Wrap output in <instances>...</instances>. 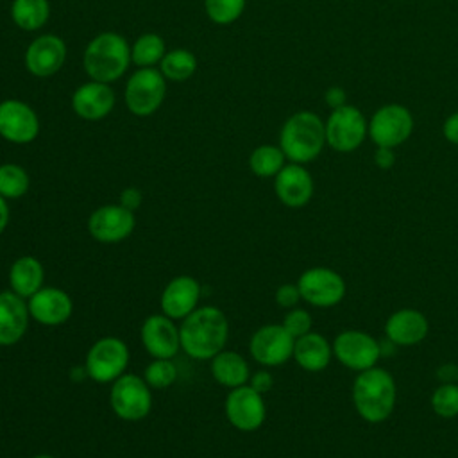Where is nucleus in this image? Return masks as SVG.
<instances>
[{
  "label": "nucleus",
  "instance_id": "1",
  "mask_svg": "<svg viewBox=\"0 0 458 458\" xmlns=\"http://www.w3.org/2000/svg\"><path fill=\"white\" fill-rule=\"evenodd\" d=\"M227 336V317L216 306L197 308L179 326L181 349L193 360H211L224 349Z\"/></svg>",
  "mask_w": 458,
  "mask_h": 458
},
{
  "label": "nucleus",
  "instance_id": "2",
  "mask_svg": "<svg viewBox=\"0 0 458 458\" xmlns=\"http://www.w3.org/2000/svg\"><path fill=\"white\" fill-rule=\"evenodd\" d=\"M131 63V45L122 34L113 30L97 34L82 54V66L88 77L106 84L118 81Z\"/></svg>",
  "mask_w": 458,
  "mask_h": 458
},
{
  "label": "nucleus",
  "instance_id": "3",
  "mask_svg": "<svg viewBox=\"0 0 458 458\" xmlns=\"http://www.w3.org/2000/svg\"><path fill=\"white\" fill-rule=\"evenodd\" d=\"M352 403L363 420L372 424L386 420L395 406V381L392 374L379 367L358 372L352 383Z\"/></svg>",
  "mask_w": 458,
  "mask_h": 458
},
{
  "label": "nucleus",
  "instance_id": "4",
  "mask_svg": "<svg viewBox=\"0 0 458 458\" xmlns=\"http://www.w3.org/2000/svg\"><path fill=\"white\" fill-rule=\"evenodd\" d=\"M326 145L324 122L313 111L293 113L279 131V147L290 163H310Z\"/></svg>",
  "mask_w": 458,
  "mask_h": 458
},
{
  "label": "nucleus",
  "instance_id": "5",
  "mask_svg": "<svg viewBox=\"0 0 458 458\" xmlns=\"http://www.w3.org/2000/svg\"><path fill=\"white\" fill-rule=\"evenodd\" d=\"M165 81L163 73L156 68H138L125 84L123 98L127 109L140 118L154 114L166 95Z\"/></svg>",
  "mask_w": 458,
  "mask_h": 458
},
{
  "label": "nucleus",
  "instance_id": "6",
  "mask_svg": "<svg viewBox=\"0 0 458 458\" xmlns=\"http://www.w3.org/2000/svg\"><path fill=\"white\" fill-rule=\"evenodd\" d=\"M109 403L118 419L127 422L141 420L152 408L150 386L136 374H122L111 383Z\"/></svg>",
  "mask_w": 458,
  "mask_h": 458
},
{
  "label": "nucleus",
  "instance_id": "7",
  "mask_svg": "<svg viewBox=\"0 0 458 458\" xmlns=\"http://www.w3.org/2000/svg\"><path fill=\"white\" fill-rule=\"evenodd\" d=\"M129 365V349L127 344L116 336L98 338L86 354L84 367L89 379L97 383H113Z\"/></svg>",
  "mask_w": 458,
  "mask_h": 458
},
{
  "label": "nucleus",
  "instance_id": "8",
  "mask_svg": "<svg viewBox=\"0 0 458 458\" xmlns=\"http://www.w3.org/2000/svg\"><path fill=\"white\" fill-rule=\"evenodd\" d=\"M324 129L326 143L336 152L356 150L369 134V123L363 113L349 104L333 109L324 122Z\"/></svg>",
  "mask_w": 458,
  "mask_h": 458
},
{
  "label": "nucleus",
  "instance_id": "9",
  "mask_svg": "<svg viewBox=\"0 0 458 458\" xmlns=\"http://www.w3.org/2000/svg\"><path fill=\"white\" fill-rule=\"evenodd\" d=\"M413 114L401 104L381 106L369 122V138L376 147L395 148L404 143L413 132Z\"/></svg>",
  "mask_w": 458,
  "mask_h": 458
},
{
  "label": "nucleus",
  "instance_id": "10",
  "mask_svg": "<svg viewBox=\"0 0 458 458\" xmlns=\"http://www.w3.org/2000/svg\"><path fill=\"white\" fill-rule=\"evenodd\" d=\"M297 286L301 299L317 308H331L338 304L345 295L344 277L326 267H313L304 270L297 279Z\"/></svg>",
  "mask_w": 458,
  "mask_h": 458
},
{
  "label": "nucleus",
  "instance_id": "11",
  "mask_svg": "<svg viewBox=\"0 0 458 458\" xmlns=\"http://www.w3.org/2000/svg\"><path fill=\"white\" fill-rule=\"evenodd\" d=\"M333 354L340 363L356 372L376 367L381 356V345L365 331H342L333 342Z\"/></svg>",
  "mask_w": 458,
  "mask_h": 458
},
{
  "label": "nucleus",
  "instance_id": "12",
  "mask_svg": "<svg viewBox=\"0 0 458 458\" xmlns=\"http://www.w3.org/2000/svg\"><path fill=\"white\" fill-rule=\"evenodd\" d=\"M225 417L229 424L240 431H256L267 417L263 395L249 383L231 388L225 397Z\"/></svg>",
  "mask_w": 458,
  "mask_h": 458
},
{
  "label": "nucleus",
  "instance_id": "13",
  "mask_svg": "<svg viewBox=\"0 0 458 458\" xmlns=\"http://www.w3.org/2000/svg\"><path fill=\"white\" fill-rule=\"evenodd\" d=\"M295 338L283 327V324L261 326L249 342L250 356L265 367H277L293 356Z\"/></svg>",
  "mask_w": 458,
  "mask_h": 458
},
{
  "label": "nucleus",
  "instance_id": "14",
  "mask_svg": "<svg viewBox=\"0 0 458 458\" xmlns=\"http://www.w3.org/2000/svg\"><path fill=\"white\" fill-rule=\"evenodd\" d=\"M134 211L118 204H106L97 208L88 218V233L100 243H118L134 231Z\"/></svg>",
  "mask_w": 458,
  "mask_h": 458
},
{
  "label": "nucleus",
  "instance_id": "15",
  "mask_svg": "<svg viewBox=\"0 0 458 458\" xmlns=\"http://www.w3.org/2000/svg\"><path fill=\"white\" fill-rule=\"evenodd\" d=\"M39 134V118L23 100L5 98L0 102V136L16 145L30 143Z\"/></svg>",
  "mask_w": 458,
  "mask_h": 458
},
{
  "label": "nucleus",
  "instance_id": "16",
  "mask_svg": "<svg viewBox=\"0 0 458 458\" xmlns=\"http://www.w3.org/2000/svg\"><path fill=\"white\" fill-rule=\"evenodd\" d=\"M66 61V45L55 34L34 38L25 50V68L30 75L47 79L55 75Z\"/></svg>",
  "mask_w": 458,
  "mask_h": 458
},
{
  "label": "nucleus",
  "instance_id": "17",
  "mask_svg": "<svg viewBox=\"0 0 458 458\" xmlns=\"http://www.w3.org/2000/svg\"><path fill=\"white\" fill-rule=\"evenodd\" d=\"M30 318L41 326H61L73 311L72 297L57 286H43L32 297L27 299Z\"/></svg>",
  "mask_w": 458,
  "mask_h": 458
},
{
  "label": "nucleus",
  "instance_id": "18",
  "mask_svg": "<svg viewBox=\"0 0 458 458\" xmlns=\"http://www.w3.org/2000/svg\"><path fill=\"white\" fill-rule=\"evenodd\" d=\"M141 344L152 358L172 360L181 349L179 327L163 313L150 315L141 324Z\"/></svg>",
  "mask_w": 458,
  "mask_h": 458
},
{
  "label": "nucleus",
  "instance_id": "19",
  "mask_svg": "<svg viewBox=\"0 0 458 458\" xmlns=\"http://www.w3.org/2000/svg\"><path fill=\"white\" fill-rule=\"evenodd\" d=\"M116 97L109 84L88 81L81 84L72 95L73 113L86 122H98L106 118L114 107Z\"/></svg>",
  "mask_w": 458,
  "mask_h": 458
},
{
  "label": "nucleus",
  "instance_id": "20",
  "mask_svg": "<svg viewBox=\"0 0 458 458\" xmlns=\"http://www.w3.org/2000/svg\"><path fill=\"white\" fill-rule=\"evenodd\" d=\"M200 297V284L191 276H175L165 286L159 306L163 315L172 320H182L197 310Z\"/></svg>",
  "mask_w": 458,
  "mask_h": 458
},
{
  "label": "nucleus",
  "instance_id": "21",
  "mask_svg": "<svg viewBox=\"0 0 458 458\" xmlns=\"http://www.w3.org/2000/svg\"><path fill=\"white\" fill-rule=\"evenodd\" d=\"M274 190L286 208H302L311 200L315 184L311 174L302 165L290 163L274 177Z\"/></svg>",
  "mask_w": 458,
  "mask_h": 458
},
{
  "label": "nucleus",
  "instance_id": "22",
  "mask_svg": "<svg viewBox=\"0 0 458 458\" xmlns=\"http://www.w3.org/2000/svg\"><path fill=\"white\" fill-rule=\"evenodd\" d=\"M29 306L14 292H0V345L18 344L29 326Z\"/></svg>",
  "mask_w": 458,
  "mask_h": 458
},
{
  "label": "nucleus",
  "instance_id": "23",
  "mask_svg": "<svg viewBox=\"0 0 458 458\" xmlns=\"http://www.w3.org/2000/svg\"><path fill=\"white\" fill-rule=\"evenodd\" d=\"M428 331V318L411 308L394 311L385 324L386 338L397 345H415L426 338Z\"/></svg>",
  "mask_w": 458,
  "mask_h": 458
},
{
  "label": "nucleus",
  "instance_id": "24",
  "mask_svg": "<svg viewBox=\"0 0 458 458\" xmlns=\"http://www.w3.org/2000/svg\"><path fill=\"white\" fill-rule=\"evenodd\" d=\"M333 356V345L320 333H306L295 338L293 344V360L297 365L308 372L324 370Z\"/></svg>",
  "mask_w": 458,
  "mask_h": 458
},
{
  "label": "nucleus",
  "instance_id": "25",
  "mask_svg": "<svg viewBox=\"0 0 458 458\" xmlns=\"http://www.w3.org/2000/svg\"><path fill=\"white\" fill-rule=\"evenodd\" d=\"M45 270L39 259L34 256H21L13 261L9 268V284L11 292L21 299L32 297L39 288H43Z\"/></svg>",
  "mask_w": 458,
  "mask_h": 458
},
{
  "label": "nucleus",
  "instance_id": "26",
  "mask_svg": "<svg viewBox=\"0 0 458 458\" xmlns=\"http://www.w3.org/2000/svg\"><path fill=\"white\" fill-rule=\"evenodd\" d=\"M211 376L218 385L225 388H236L249 383L250 370L242 354L222 349L211 358Z\"/></svg>",
  "mask_w": 458,
  "mask_h": 458
},
{
  "label": "nucleus",
  "instance_id": "27",
  "mask_svg": "<svg viewBox=\"0 0 458 458\" xmlns=\"http://www.w3.org/2000/svg\"><path fill=\"white\" fill-rule=\"evenodd\" d=\"M13 23L27 32H34L50 18L48 0H13L11 4Z\"/></svg>",
  "mask_w": 458,
  "mask_h": 458
},
{
  "label": "nucleus",
  "instance_id": "28",
  "mask_svg": "<svg viewBox=\"0 0 458 458\" xmlns=\"http://www.w3.org/2000/svg\"><path fill=\"white\" fill-rule=\"evenodd\" d=\"M165 39L156 32H145L131 47V61L138 68H154L165 57Z\"/></svg>",
  "mask_w": 458,
  "mask_h": 458
},
{
  "label": "nucleus",
  "instance_id": "29",
  "mask_svg": "<svg viewBox=\"0 0 458 458\" xmlns=\"http://www.w3.org/2000/svg\"><path fill=\"white\" fill-rule=\"evenodd\" d=\"M197 70V57L186 48H174L165 54L159 63V72L165 79L174 82H182L190 79Z\"/></svg>",
  "mask_w": 458,
  "mask_h": 458
},
{
  "label": "nucleus",
  "instance_id": "30",
  "mask_svg": "<svg viewBox=\"0 0 458 458\" xmlns=\"http://www.w3.org/2000/svg\"><path fill=\"white\" fill-rule=\"evenodd\" d=\"M286 156L283 154L281 147H276V145H259L256 147L252 152H250V157H249V166H250V172L258 177H276L281 168L286 165Z\"/></svg>",
  "mask_w": 458,
  "mask_h": 458
},
{
  "label": "nucleus",
  "instance_id": "31",
  "mask_svg": "<svg viewBox=\"0 0 458 458\" xmlns=\"http://www.w3.org/2000/svg\"><path fill=\"white\" fill-rule=\"evenodd\" d=\"M30 177L27 170L16 163L0 165V195L7 200L20 199L29 191Z\"/></svg>",
  "mask_w": 458,
  "mask_h": 458
},
{
  "label": "nucleus",
  "instance_id": "32",
  "mask_svg": "<svg viewBox=\"0 0 458 458\" xmlns=\"http://www.w3.org/2000/svg\"><path fill=\"white\" fill-rule=\"evenodd\" d=\"M247 0H204L208 18L216 25L234 23L245 11Z\"/></svg>",
  "mask_w": 458,
  "mask_h": 458
},
{
  "label": "nucleus",
  "instance_id": "33",
  "mask_svg": "<svg viewBox=\"0 0 458 458\" xmlns=\"http://www.w3.org/2000/svg\"><path fill=\"white\" fill-rule=\"evenodd\" d=\"M143 379L150 388H166L177 379V367L168 358H154V361L147 365Z\"/></svg>",
  "mask_w": 458,
  "mask_h": 458
},
{
  "label": "nucleus",
  "instance_id": "34",
  "mask_svg": "<svg viewBox=\"0 0 458 458\" xmlns=\"http://www.w3.org/2000/svg\"><path fill=\"white\" fill-rule=\"evenodd\" d=\"M433 411L444 419L458 415V383H444L431 395Z\"/></svg>",
  "mask_w": 458,
  "mask_h": 458
},
{
  "label": "nucleus",
  "instance_id": "35",
  "mask_svg": "<svg viewBox=\"0 0 458 458\" xmlns=\"http://www.w3.org/2000/svg\"><path fill=\"white\" fill-rule=\"evenodd\" d=\"M283 327L293 336L299 338L311 331V315L302 308H292L283 318Z\"/></svg>",
  "mask_w": 458,
  "mask_h": 458
},
{
  "label": "nucleus",
  "instance_id": "36",
  "mask_svg": "<svg viewBox=\"0 0 458 458\" xmlns=\"http://www.w3.org/2000/svg\"><path fill=\"white\" fill-rule=\"evenodd\" d=\"M299 301H301V292H299V286H297V284L284 283V284H281V286L276 290V302H277V306H281V308L292 310V308L297 306Z\"/></svg>",
  "mask_w": 458,
  "mask_h": 458
},
{
  "label": "nucleus",
  "instance_id": "37",
  "mask_svg": "<svg viewBox=\"0 0 458 458\" xmlns=\"http://www.w3.org/2000/svg\"><path fill=\"white\" fill-rule=\"evenodd\" d=\"M249 385H250L256 392H259V394L263 395V394H267V392L272 388L274 379H272V374H270V372H267V370H258V372H254V374L249 377Z\"/></svg>",
  "mask_w": 458,
  "mask_h": 458
},
{
  "label": "nucleus",
  "instance_id": "38",
  "mask_svg": "<svg viewBox=\"0 0 458 458\" xmlns=\"http://www.w3.org/2000/svg\"><path fill=\"white\" fill-rule=\"evenodd\" d=\"M143 202V195L138 188L134 186H129L125 188L122 193H120V204L131 211H136Z\"/></svg>",
  "mask_w": 458,
  "mask_h": 458
},
{
  "label": "nucleus",
  "instance_id": "39",
  "mask_svg": "<svg viewBox=\"0 0 458 458\" xmlns=\"http://www.w3.org/2000/svg\"><path fill=\"white\" fill-rule=\"evenodd\" d=\"M374 163L381 168V170H388L394 166L395 163V154H394V148L390 147H376V152H374Z\"/></svg>",
  "mask_w": 458,
  "mask_h": 458
},
{
  "label": "nucleus",
  "instance_id": "40",
  "mask_svg": "<svg viewBox=\"0 0 458 458\" xmlns=\"http://www.w3.org/2000/svg\"><path fill=\"white\" fill-rule=\"evenodd\" d=\"M324 100H326V104H327L331 109H336V107L345 106L347 93H345L340 86H331V88H327V89H326V93H324Z\"/></svg>",
  "mask_w": 458,
  "mask_h": 458
},
{
  "label": "nucleus",
  "instance_id": "41",
  "mask_svg": "<svg viewBox=\"0 0 458 458\" xmlns=\"http://www.w3.org/2000/svg\"><path fill=\"white\" fill-rule=\"evenodd\" d=\"M442 134H444V138H445L449 143L458 145V111H456V113H451V114L445 118V122H444V125H442Z\"/></svg>",
  "mask_w": 458,
  "mask_h": 458
},
{
  "label": "nucleus",
  "instance_id": "42",
  "mask_svg": "<svg viewBox=\"0 0 458 458\" xmlns=\"http://www.w3.org/2000/svg\"><path fill=\"white\" fill-rule=\"evenodd\" d=\"M7 224H9V206H7V199L0 195V234L5 231Z\"/></svg>",
  "mask_w": 458,
  "mask_h": 458
},
{
  "label": "nucleus",
  "instance_id": "43",
  "mask_svg": "<svg viewBox=\"0 0 458 458\" xmlns=\"http://www.w3.org/2000/svg\"><path fill=\"white\" fill-rule=\"evenodd\" d=\"M30 458H55V456H50V454H36V456H30Z\"/></svg>",
  "mask_w": 458,
  "mask_h": 458
},
{
  "label": "nucleus",
  "instance_id": "44",
  "mask_svg": "<svg viewBox=\"0 0 458 458\" xmlns=\"http://www.w3.org/2000/svg\"><path fill=\"white\" fill-rule=\"evenodd\" d=\"M456 379H458V370H456Z\"/></svg>",
  "mask_w": 458,
  "mask_h": 458
}]
</instances>
